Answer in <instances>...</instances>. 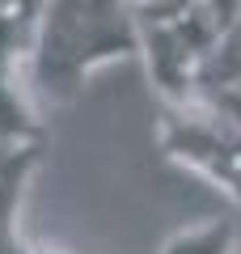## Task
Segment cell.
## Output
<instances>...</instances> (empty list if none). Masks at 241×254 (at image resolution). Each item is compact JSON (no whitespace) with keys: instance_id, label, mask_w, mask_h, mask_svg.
Instances as JSON below:
<instances>
[{"instance_id":"5b68a950","label":"cell","mask_w":241,"mask_h":254,"mask_svg":"<svg viewBox=\"0 0 241 254\" xmlns=\"http://www.w3.org/2000/svg\"><path fill=\"white\" fill-rule=\"evenodd\" d=\"M161 254H237V225L207 216L199 225H186L178 233H170Z\"/></svg>"},{"instance_id":"277c9868","label":"cell","mask_w":241,"mask_h":254,"mask_svg":"<svg viewBox=\"0 0 241 254\" xmlns=\"http://www.w3.org/2000/svg\"><path fill=\"white\" fill-rule=\"evenodd\" d=\"M43 148H17V153H0V254H30V242L21 237V199L26 187L34 178V170L43 165Z\"/></svg>"},{"instance_id":"3957f363","label":"cell","mask_w":241,"mask_h":254,"mask_svg":"<svg viewBox=\"0 0 241 254\" xmlns=\"http://www.w3.org/2000/svg\"><path fill=\"white\" fill-rule=\"evenodd\" d=\"M157 144L174 165L212 182L241 208V123L203 102H165L157 119Z\"/></svg>"},{"instance_id":"52a82bcc","label":"cell","mask_w":241,"mask_h":254,"mask_svg":"<svg viewBox=\"0 0 241 254\" xmlns=\"http://www.w3.org/2000/svg\"><path fill=\"white\" fill-rule=\"evenodd\" d=\"M207 4H212V13L220 17V26H224V30H229L233 21L241 17V0H207Z\"/></svg>"},{"instance_id":"7a4b0ae2","label":"cell","mask_w":241,"mask_h":254,"mask_svg":"<svg viewBox=\"0 0 241 254\" xmlns=\"http://www.w3.org/2000/svg\"><path fill=\"white\" fill-rule=\"evenodd\" d=\"M140 60L165 102L195 98L199 68L220 47L224 26L207 0H131Z\"/></svg>"},{"instance_id":"6da1fadb","label":"cell","mask_w":241,"mask_h":254,"mask_svg":"<svg viewBox=\"0 0 241 254\" xmlns=\"http://www.w3.org/2000/svg\"><path fill=\"white\" fill-rule=\"evenodd\" d=\"M140 60L131 0H47L30 43L34 102H76L98 68Z\"/></svg>"},{"instance_id":"8992f818","label":"cell","mask_w":241,"mask_h":254,"mask_svg":"<svg viewBox=\"0 0 241 254\" xmlns=\"http://www.w3.org/2000/svg\"><path fill=\"white\" fill-rule=\"evenodd\" d=\"M43 9H47V0H0V17H21L30 26H38Z\"/></svg>"},{"instance_id":"ba28073f","label":"cell","mask_w":241,"mask_h":254,"mask_svg":"<svg viewBox=\"0 0 241 254\" xmlns=\"http://www.w3.org/2000/svg\"><path fill=\"white\" fill-rule=\"evenodd\" d=\"M30 254H63V250H55V246H30Z\"/></svg>"}]
</instances>
